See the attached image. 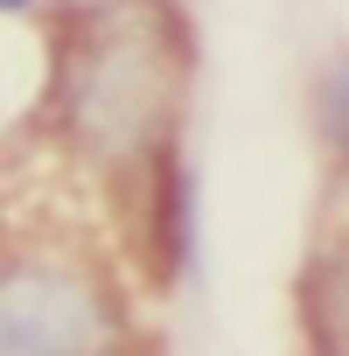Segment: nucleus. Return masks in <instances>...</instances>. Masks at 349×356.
I'll use <instances>...</instances> for the list:
<instances>
[{
    "instance_id": "1",
    "label": "nucleus",
    "mask_w": 349,
    "mask_h": 356,
    "mask_svg": "<svg viewBox=\"0 0 349 356\" xmlns=\"http://www.w3.org/2000/svg\"><path fill=\"white\" fill-rule=\"evenodd\" d=\"M105 342H112V314L77 273H56V266L8 273V307H0L8 356H98Z\"/></svg>"
},
{
    "instance_id": "2",
    "label": "nucleus",
    "mask_w": 349,
    "mask_h": 356,
    "mask_svg": "<svg viewBox=\"0 0 349 356\" xmlns=\"http://www.w3.org/2000/svg\"><path fill=\"white\" fill-rule=\"evenodd\" d=\"M300 307H307V328L328 356H349V245L328 252L307 280H300Z\"/></svg>"
},
{
    "instance_id": "3",
    "label": "nucleus",
    "mask_w": 349,
    "mask_h": 356,
    "mask_svg": "<svg viewBox=\"0 0 349 356\" xmlns=\"http://www.w3.org/2000/svg\"><path fill=\"white\" fill-rule=\"evenodd\" d=\"M314 112H321V133H328V147H335V154H349V63H335V70L321 77V91H314Z\"/></svg>"
},
{
    "instance_id": "4",
    "label": "nucleus",
    "mask_w": 349,
    "mask_h": 356,
    "mask_svg": "<svg viewBox=\"0 0 349 356\" xmlns=\"http://www.w3.org/2000/svg\"><path fill=\"white\" fill-rule=\"evenodd\" d=\"M8 15H22V0H8Z\"/></svg>"
}]
</instances>
